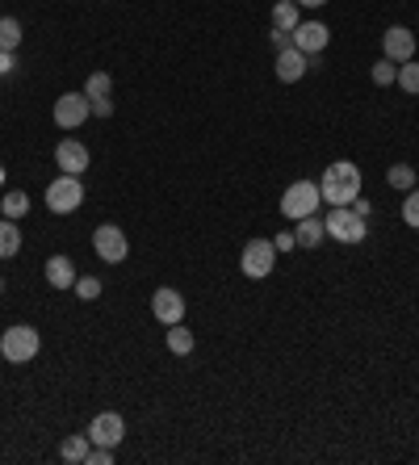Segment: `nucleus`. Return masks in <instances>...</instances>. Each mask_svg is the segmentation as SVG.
<instances>
[{
	"label": "nucleus",
	"mask_w": 419,
	"mask_h": 465,
	"mask_svg": "<svg viewBox=\"0 0 419 465\" xmlns=\"http://www.w3.org/2000/svg\"><path fill=\"white\" fill-rule=\"evenodd\" d=\"M76 298H84V302H97L101 298V277H76Z\"/></svg>",
	"instance_id": "obj_27"
},
{
	"label": "nucleus",
	"mask_w": 419,
	"mask_h": 465,
	"mask_svg": "<svg viewBox=\"0 0 419 465\" xmlns=\"http://www.w3.org/2000/svg\"><path fill=\"white\" fill-rule=\"evenodd\" d=\"M382 55L394 59V63H407V59H415V34L407 26H390L382 34Z\"/></svg>",
	"instance_id": "obj_12"
},
{
	"label": "nucleus",
	"mask_w": 419,
	"mask_h": 465,
	"mask_svg": "<svg viewBox=\"0 0 419 465\" xmlns=\"http://www.w3.org/2000/svg\"><path fill=\"white\" fill-rule=\"evenodd\" d=\"M42 273H46V281H51V289H71L76 286V264L63 256V252H55L51 261L42 264Z\"/></svg>",
	"instance_id": "obj_15"
},
{
	"label": "nucleus",
	"mask_w": 419,
	"mask_h": 465,
	"mask_svg": "<svg viewBox=\"0 0 419 465\" xmlns=\"http://www.w3.org/2000/svg\"><path fill=\"white\" fill-rule=\"evenodd\" d=\"M164 344H168V353L172 356H189L193 353V331L185 328V323H172V328H168V336H164Z\"/></svg>",
	"instance_id": "obj_17"
},
{
	"label": "nucleus",
	"mask_w": 419,
	"mask_h": 465,
	"mask_svg": "<svg viewBox=\"0 0 419 465\" xmlns=\"http://www.w3.org/2000/svg\"><path fill=\"white\" fill-rule=\"evenodd\" d=\"M46 205H51V214H76V210L84 205V185H80V177L63 172V177L51 180V185H46Z\"/></svg>",
	"instance_id": "obj_6"
},
{
	"label": "nucleus",
	"mask_w": 419,
	"mask_h": 465,
	"mask_svg": "<svg viewBox=\"0 0 419 465\" xmlns=\"http://www.w3.org/2000/svg\"><path fill=\"white\" fill-rule=\"evenodd\" d=\"M386 180H390V189L411 193V189H415V168H411V164H390Z\"/></svg>",
	"instance_id": "obj_22"
},
{
	"label": "nucleus",
	"mask_w": 419,
	"mask_h": 465,
	"mask_svg": "<svg viewBox=\"0 0 419 465\" xmlns=\"http://www.w3.org/2000/svg\"><path fill=\"white\" fill-rule=\"evenodd\" d=\"M55 164L63 168V172H71V177H84V172H88V164H93V155H88V147H84L80 138H59Z\"/></svg>",
	"instance_id": "obj_11"
},
{
	"label": "nucleus",
	"mask_w": 419,
	"mask_h": 465,
	"mask_svg": "<svg viewBox=\"0 0 419 465\" xmlns=\"http://www.w3.org/2000/svg\"><path fill=\"white\" fill-rule=\"evenodd\" d=\"M273 46H277V51H285V46H293V42H290V34H285V29H273Z\"/></svg>",
	"instance_id": "obj_32"
},
{
	"label": "nucleus",
	"mask_w": 419,
	"mask_h": 465,
	"mask_svg": "<svg viewBox=\"0 0 419 465\" xmlns=\"http://www.w3.org/2000/svg\"><path fill=\"white\" fill-rule=\"evenodd\" d=\"M298 4H302V9H323L327 0H298Z\"/></svg>",
	"instance_id": "obj_34"
},
{
	"label": "nucleus",
	"mask_w": 419,
	"mask_h": 465,
	"mask_svg": "<svg viewBox=\"0 0 419 465\" xmlns=\"http://www.w3.org/2000/svg\"><path fill=\"white\" fill-rule=\"evenodd\" d=\"M369 76H374V84H377V88H386V84H394V80H398V63L382 55V59H377V63H374V71H369Z\"/></svg>",
	"instance_id": "obj_26"
},
{
	"label": "nucleus",
	"mask_w": 419,
	"mask_h": 465,
	"mask_svg": "<svg viewBox=\"0 0 419 465\" xmlns=\"http://www.w3.org/2000/svg\"><path fill=\"white\" fill-rule=\"evenodd\" d=\"M290 42L302 51V55H319L323 46L332 42V29L323 26V21H298V26L290 29Z\"/></svg>",
	"instance_id": "obj_10"
},
{
	"label": "nucleus",
	"mask_w": 419,
	"mask_h": 465,
	"mask_svg": "<svg viewBox=\"0 0 419 465\" xmlns=\"http://www.w3.org/2000/svg\"><path fill=\"white\" fill-rule=\"evenodd\" d=\"M239 269L251 281H265L273 269H277V244L273 239H248L243 252H239Z\"/></svg>",
	"instance_id": "obj_5"
},
{
	"label": "nucleus",
	"mask_w": 419,
	"mask_h": 465,
	"mask_svg": "<svg viewBox=\"0 0 419 465\" xmlns=\"http://www.w3.org/2000/svg\"><path fill=\"white\" fill-rule=\"evenodd\" d=\"M42 348V336L29 323H13L9 331H0V356L9 361V365H29Z\"/></svg>",
	"instance_id": "obj_2"
},
{
	"label": "nucleus",
	"mask_w": 419,
	"mask_h": 465,
	"mask_svg": "<svg viewBox=\"0 0 419 465\" xmlns=\"http://www.w3.org/2000/svg\"><path fill=\"white\" fill-rule=\"evenodd\" d=\"M88 449H93V440H88V432H84V436H68V440H63V444H59V457H63L68 465H84Z\"/></svg>",
	"instance_id": "obj_19"
},
{
	"label": "nucleus",
	"mask_w": 419,
	"mask_h": 465,
	"mask_svg": "<svg viewBox=\"0 0 419 465\" xmlns=\"http://www.w3.org/2000/svg\"><path fill=\"white\" fill-rule=\"evenodd\" d=\"M13 68H17V55L13 51H0V76H9Z\"/></svg>",
	"instance_id": "obj_30"
},
{
	"label": "nucleus",
	"mask_w": 419,
	"mask_h": 465,
	"mask_svg": "<svg viewBox=\"0 0 419 465\" xmlns=\"http://www.w3.org/2000/svg\"><path fill=\"white\" fill-rule=\"evenodd\" d=\"M21 252V231H17L13 219H0V261H9Z\"/></svg>",
	"instance_id": "obj_21"
},
{
	"label": "nucleus",
	"mask_w": 419,
	"mask_h": 465,
	"mask_svg": "<svg viewBox=\"0 0 419 465\" xmlns=\"http://www.w3.org/2000/svg\"><path fill=\"white\" fill-rule=\"evenodd\" d=\"M323 227H327V239H335V244H361L365 235H369V219H361L352 205H332L327 210V219H323Z\"/></svg>",
	"instance_id": "obj_3"
},
{
	"label": "nucleus",
	"mask_w": 419,
	"mask_h": 465,
	"mask_svg": "<svg viewBox=\"0 0 419 465\" xmlns=\"http://www.w3.org/2000/svg\"><path fill=\"white\" fill-rule=\"evenodd\" d=\"M352 210H357L361 219H369V214H374V205H369V202H361V197H352Z\"/></svg>",
	"instance_id": "obj_33"
},
{
	"label": "nucleus",
	"mask_w": 419,
	"mask_h": 465,
	"mask_svg": "<svg viewBox=\"0 0 419 465\" xmlns=\"http://www.w3.org/2000/svg\"><path fill=\"white\" fill-rule=\"evenodd\" d=\"M323 205V193H319V180H293L290 189L281 193V214L285 219H307Z\"/></svg>",
	"instance_id": "obj_4"
},
{
	"label": "nucleus",
	"mask_w": 419,
	"mask_h": 465,
	"mask_svg": "<svg viewBox=\"0 0 419 465\" xmlns=\"http://www.w3.org/2000/svg\"><path fill=\"white\" fill-rule=\"evenodd\" d=\"M110 93H113V76H110V71H93V76L84 80V96H88V101L110 96Z\"/></svg>",
	"instance_id": "obj_23"
},
{
	"label": "nucleus",
	"mask_w": 419,
	"mask_h": 465,
	"mask_svg": "<svg viewBox=\"0 0 419 465\" xmlns=\"http://www.w3.org/2000/svg\"><path fill=\"white\" fill-rule=\"evenodd\" d=\"M403 222L419 231V189H411V193L403 197Z\"/></svg>",
	"instance_id": "obj_28"
},
{
	"label": "nucleus",
	"mask_w": 419,
	"mask_h": 465,
	"mask_svg": "<svg viewBox=\"0 0 419 465\" xmlns=\"http://www.w3.org/2000/svg\"><path fill=\"white\" fill-rule=\"evenodd\" d=\"M398 88H403V93H411V96H419V63L415 59H407V63H398Z\"/></svg>",
	"instance_id": "obj_25"
},
{
	"label": "nucleus",
	"mask_w": 419,
	"mask_h": 465,
	"mask_svg": "<svg viewBox=\"0 0 419 465\" xmlns=\"http://www.w3.org/2000/svg\"><path fill=\"white\" fill-rule=\"evenodd\" d=\"M0 189H4V168H0Z\"/></svg>",
	"instance_id": "obj_35"
},
{
	"label": "nucleus",
	"mask_w": 419,
	"mask_h": 465,
	"mask_svg": "<svg viewBox=\"0 0 419 465\" xmlns=\"http://www.w3.org/2000/svg\"><path fill=\"white\" fill-rule=\"evenodd\" d=\"M0 294H4V277H0Z\"/></svg>",
	"instance_id": "obj_36"
},
{
	"label": "nucleus",
	"mask_w": 419,
	"mask_h": 465,
	"mask_svg": "<svg viewBox=\"0 0 419 465\" xmlns=\"http://www.w3.org/2000/svg\"><path fill=\"white\" fill-rule=\"evenodd\" d=\"M152 315L164 323V328H172V323H181L185 319V298H181V289H155L152 294Z\"/></svg>",
	"instance_id": "obj_13"
},
{
	"label": "nucleus",
	"mask_w": 419,
	"mask_h": 465,
	"mask_svg": "<svg viewBox=\"0 0 419 465\" xmlns=\"http://www.w3.org/2000/svg\"><path fill=\"white\" fill-rule=\"evenodd\" d=\"M93 252H97L105 264H122L126 256H130L126 231H122V227H113V222H101L97 231H93Z\"/></svg>",
	"instance_id": "obj_7"
},
{
	"label": "nucleus",
	"mask_w": 419,
	"mask_h": 465,
	"mask_svg": "<svg viewBox=\"0 0 419 465\" xmlns=\"http://www.w3.org/2000/svg\"><path fill=\"white\" fill-rule=\"evenodd\" d=\"M17 46H21V21L0 17V51H17Z\"/></svg>",
	"instance_id": "obj_24"
},
{
	"label": "nucleus",
	"mask_w": 419,
	"mask_h": 465,
	"mask_svg": "<svg viewBox=\"0 0 419 465\" xmlns=\"http://www.w3.org/2000/svg\"><path fill=\"white\" fill-rule=\"evenodd\" d=\"M88 440L93 444H110V449H118L126 440V419L118 415V411H101V415H93V424H88Z\"/></svg>",
	"instance_id": "obj_9"
},
{
	"label": "nucleus",
	"mask_w": 419,
	"mask_h": 465,
	"mask_svg": "<svg viewBox=\"0 0 419 465\" xmlns=\"http://www.w3.org/2000/svg\"><path fill=\"white\" fill-rule=\"evenodd\" d=\"M113 113V101L110 96H97V101H93V118H110Z\"/></svg>",
	"instance_id": "obj_29"
},
{
	"label": "nucleus",
	"mask_w": 419,
	"mask_h": 465,
	"mask_svg": "<svg viewBox=\"0 0 419 465\" xmlns=\"http://www.w3.org/2000/svg\"><path fill=\"white\" fill-rule=\"evenodd\" d=\"M319 193L327 205H352V197H361V168L352 160H335L332 168H323Z\"/></svg>",
	"instance_id": "obj_1"
},
{
	"label": "nucleus",
	"mask_w": 419,
	"mask_h": 465,
	"mask_svg": "<svg viewBox=\"0 0 419 465\" xmlns=\"http://www.w3.org/2000/svg\"><path fill=\"white\" fill-rule=\"evenodd\" d=\"M298 21H302V4H298V0H277V9H273V29H285V34H290Z\"/></svg>",
	"instance_id": "obj_18"
},
{
	"label": "nucleus",
	"mask_w": 419,
	"mask_h": 465,
	"mask_svg": "<svg viewBox=\"0 0 419 465\" xmlns=\"http://www.w3.org/2000/svg\"><path fill=\"white\" fill-rule=\"evenodd\" d=\"M310 71V55H302L298 46H285L277 51V80L281 84H298Z\"/></svg>",
	"instance_id": "obj_14"
},
{
	"label": "nucleus",
	"mask_w": 419,
	"mask_h": 465,
	"mask_svg": "<svg viewBox=\"0 0 419 465\" xmlns=\"http://www.w3.org/2000/svg\"><path fill=\"white\" fill-rule=\"evenodd\" d=\"M290 247H298V239H293V231H281L277 235V252H290Z\"/></svg>",
	"instance_id": "obj_31"
},
{
	"label": "nucleus",
	"mask_w": 419,
	"mask_h": 465,
	"mask_svg": "<svg viewBox=\"0 0 419 465\" xmlns=\"http://www.w3.org/2000/svg\"><path fill=\"white\" fill-rule=\"evenodd\" d=\"M88 118H93V101H88L84 93H63L55 101V126L59 130H80Z\"/></svg>",
	"instance_id": "obj_8"
},
{
	"label": "nucleus",
	"mask_w": 419,
	"mask_h": 465,
	"mask_svg": "<svg viewBox=\"0 0 419 465\" xmlns=\"http://www.w3.org/2000/svg\"><path fill=\"white\" fill-rule=\"evenodd\" d=\"M293 239H298V247H319L327 239V227H323L319 214H307V219H298V227H293Z\"/></svg>",
	"instance_id": "obj_16"
},
{
	"label": "nucleus",
	"mask_w": 419,
	"mask_h": 465,
	"mask_svg": "<svg viewBox=\"0 0 419 465\" xmlns=\"http://www.w3.org/2000/svg\"><path fill=\"white\" fill-rule=\"evenodd\" d=\"M0 210H4V219L17 222L29 210V193L26 189H4V193H0Z\"/></svg>",
	"instance_id": "obj_20"
}]
</instances>
